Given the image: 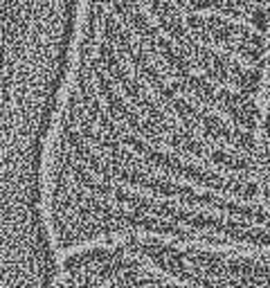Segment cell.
Returning <instances> with one entry per match:
<instances>
[{"instance_id": "1", "label": "cell", "mask_w": 270, "mask_h": 288, "mask_svg": "<svg viewBox=\"0 0 270 288\" xmlns=\"http://www.w3.org/2000/svg\"><path fill=\"white\" fill-rule=\"evenodd\" d=\"M248 21H250V25L259 32V34H263V32L270 27V5L259 3L257 7L248 14Z\"/></svg>"}, {"instance_id": "2", "label": "cell", "mask_w": 270, "mask_h": 288, "mask_svg": "<svg viewBox=\"0 0 270 288\" xmlns=\"http://www.w3.org/2000/svg\"><path fill=\"white\" fill-rule=\"evenodd\" d=\"M263 128H266V135L270 137V119H268V122H266V126H263Z\"/></svg>"}]
</instances>
